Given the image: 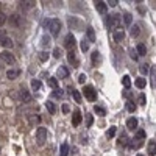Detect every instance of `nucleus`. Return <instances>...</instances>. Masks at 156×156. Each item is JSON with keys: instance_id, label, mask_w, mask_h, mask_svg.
Segmentation results:
<instances>
[{"instance_id": "obj_1", "label": "nucleus", "mask_w": 156, "mask_h": 156, "mask_svg": "<svg viewBox=\"0 0 156 156\" xmlns=\"http://www.w3.org/2000/svg\"><path fill=\"white\" fill-rule=\"evenodd\" d=\"M44 25L50 30L52 36H55V38H56V36L59 35V30H61V22H59L58 19H48V21L44 22Z\"/></svg>"}, {"instance_id": "obj_2", "label": "nucleus", "mask_w": 156, "mask_h": 156, "mask_svg": "<svg viewBox=\"0 0 156 156\" xmlns=\"http://www.w3.org/2000/svg\"><path fill=\"white\" fill-rule=\"evenodd\" d=\"M47 137H48L47 128L39 127L38 130H36V142H38V145H44L45 141H47Z\"/></svg>"}, {"instance_id": "obj_3", "label": "nucleus", "mask_w": 156, "mask_h": 156, "mask_svg": "<svg viewBox=\"0 0 156 156\" xmlns=\"http://www.w3.org/2000/svg\"><path fill=\"white\" fill-rule=\"evenodd\" d=\"M83 94H84V97L88 98L89 102H95V100H97V91H95L92 86H84Z\"/></svg>"}, {"instance_id": "obj_4", "label": "nucleus", "mask_w": 156, "mask_h": 156, "mask_svg": "<svg viewBox=\"0 0 156 156\" xmlns=\"http://www.w3.org/2000/svg\"><path fill=\"white\" fill-rule=\"evenodd\" d=\"M64 45L69 48V52H74L75 45H77V41H75V36L72 35V33H69V35L66 36V39H64Z\"/></svg>"}, {"instance_id": "obj_5", "label": "nucleus", "mask_w": 156, "mask_h": 156, "mask_svg": "<svg viewBox=\"0 0 156 156\" xmlns=\"http://www.w3.org/2000/svg\"><path fill=\"white\" fill-rule=\"evenodd\" d=\"M119 25H120V16H119V14H111V16H109V19H108V27H109V30L117 28Z\"/></svg>"}, {"instance_id": "obj_6", "label": "nucleus", "mask_w": 156, "mask_h": 156, "mask_svg": "<svg viewBox=\"0 0 156 156\" xmlns=\"http://www.w3.org/2000/svg\"><path fill=\"white\" fill-rule=\"evenodd\" d=\"M0 59H3L6 64H14V62H16V58L13 56V53H9V52H6V50L0 53Z\"/></svg>"}, {"instance_id": "obj_7", "label": "nucleus", "mask_w": 156, "mask_h": 156, "mask_svg": "<svg viewBox=\"0 0 156 156\" xmlns=\"http://www.w3.org/2000/svg\"><path fill=\"white\" fill-rule=\"evenodd\" d=\"M19 95H21V100L24 102V103H30V102H31V94H30V92L27 91L25 88H21Z\"/></svg>"}, {"instance_id": "obj_8", "label": "nucleus", "mask_w": 156, "mask_h": 156, "mask_svg": "<svg viewBox=\"0 0 156 156\" xmlns=\"http://www.w3.org/2000/svg\"><path fill=\"white\" fill-rule=\"evenodd\" d=\"M95 8H97V11L100 13V14H105L106 11H108V3L106 2H95Z\"/></svg>"}, {"instance_id": "obj_9", "label": "nucleus", "mask_w": 156, "mask_h": 156, "mask_svg": "<svg viewBox=\"0 0 156 156\" xmlns=\"http://www.w3.org/2000/svg\"><path fill=\"white\" fill-rule=\"evenodd\" d=\"M0 45L5 48H11L13 47V39L8 38V36H3V38H0Z\"/></svg>"}, {"instance_id": "obj_10", "label": "nucleus", "mask_w": 156, "mask_h": 156, "mask_svg": "<svg viewBox=\"0 0 156 156\" xmlns=\"http://www.w3.org/2000/svg\"><path fill=\"white\" fill-rule=\"evenodd\" d=\"M72 123H74V127H78L80 123H81V112L78 111H74V116H72Z\"/></svg>"}, {"instance_id": "obj_11", "label": "nucleus", "mask_w": 156, "mask_h": 156, "mask_svg": "<svg viewBox=\"0 0 156 156\" xmlns=\"http://www.w3.org/2000/svg\"><path fill=\"white\" fill-rule=\"evenodd\" d=\"M19 75H21V70H19V69H9V70L6 72V77H8L9 80L19 78Z\"/></svg>"}, {"instance_id": "obj_12", "label": "nucleus", "mask_w": 156, "mask_h": 156, "mask_svg": "<svg viewBox=\"0 0 156 156\" xmlns=\"http://www.w3.org/2000/svg\"><path fill=\"white\" fill-rule=\"evenodd\" d=\"M69 92L72 94V97H74V100L77 102V103H81V94H80L78 91H75L72 86H69Z\"/></svg>"}, {"instance_id": "obj_13", "label": "nucleus", "mask_w": 156, "mask_h": 156, "mask_svg": "<svg viewBox=\"0 0 156 156\" xmlns=\"http://www.w3.org/2000/svg\"><path fill=\"white\" fill-rule=\"evenodd\" d=\"M150 81H151V88L156 89V66H151L150 69Z\"/></svg>"}, {"instance_id": "obj_14", "label": "nucleus", "mask_w": 156, "mask_h": 156, "mask_svg": "<svg viewBox=\"0 0 156 156\" xmlns=\"http://www.w3.org/2000/svg\"><path fill=\"white\" fill-rule=\"evenodd\" d=\"M56 75H58V78H59V80L67 78V77H69V70L64 67V66H61V67L58 69V72H56Z\"/></svg>"}, {"instance_id": "obj_15", "label": "nucleus", "mask_w": 156, "mask_h": 156, "mask_svg": "<svg viewBox=\"0 0 156 156\" xmlns=\"http://www.w3.org/2000/svg\"><path fill=\"white\" fill-rule=\"evenodd\" d=\"M86 36H88V42H95V33L92 27L86 28Z\"/></svg>"}, {"instance_id": "obj_16", "label": "nucleus", "mask_w": 156, "mask_h": 156, "mask_svg": "<svg viewBox=\"0 0 156 156\" xmlns=\"http://www.w3.org/2000/svg\"><path fill=\"white\" fill-rule=\"evenodd\" d=\"M67 59H69V62H70L74 67H78V59H77V56H75V52H69Z\"/></svg>"}, {"instance_id": "obj_17", "label": "nucleus", "mask_w": 156, "mask_h": 156, "mask_svg": "<svg viewBox=\"0 0 156 156\" xmlns=\"http://www.w3.org/2000/svg\"><path fill=\"white\" fill-rule=\"evenodd\" d=\"M136 127H137V119H136V117H130L127 120V128H128V130H136Z\"/></svg>"}, {"instance_id": "obj_18", "label": "nucleus", "mask_w": 156, "mask_h": 156, "mask_svg": "<svg viewBox=\"0 0 156 156\" xmlns=\"http://www.w3.org/2000/svg\"><path fill=\"white\" fill-rule=\"evenodd\" d=\"M148 156H156V142L155 141H150L148 142Z\"/></svg>"}, {"instance_id": "obj_19", "label": "nucleus", "mask_w": 156, "mask_h": 156, "mask_svg": "<svg viewBox=\"0 0 156 156\" xmlns=\"http://www.w3.org/2000/svg\"><path fill=\"white\" fill-rule=\"evenodd\" d=\"M123 38H125V31H123V30H119V31L114 33V41L116 42H122V41H123Z\"/></svg>"}, {"instance_id": "obj_20", "label": "nucleus", "mask_w": 156, "mask_h": 156, "mask_svg": "<svg viewBox=\"0 0 156 156\" xmlns=\"http://www.w3.org/2000/svg\"><path fill=\"white\" fill-rule=\"evenodd\" d=\"M35 5H36V3L33 2V0H25V2H21V6H22V8H25V9L35 8Z\"/></svg>"}, {"instance_id": "obj_21", "label": "nucleus", "mask_w": 156, "mask_h": 156, "mask_svg": "<svg viewBox=\"0 0 156 156\" xmlns=\"http://www.w3.org/2000/svg\"><path fill=\"white\" fill-rule=\"evenodd\" d=\"M69 25L75 27V30H81V22L77 21V19H69Z\"/></svg>"}, {"instance_id": "obj_22", "label": "nucleus", "mask_w": 156, "mask_h": 156, "mask_svg": "<svg viewBox=\"0 0 156 156\" xmlns=\"http://www.w3.org/2000/svg\"><path fill=\"white\" fill-rule=\"evenodd\" d=\"M139 35H141V27H139V25H133L131 27V36H133V38H137Z\"/></svg>"}, {"instance_id": "obj_23", "label": "nucleus", "mask_w": 156, "mask_h": 156, "mask_svg": "<svg viewBox=\"0 0 156 156\" xmlns=\"http://www.w3.org/2000/svg\"><path fill=\"white\" fill-rule=\"evenodd\" d=\"M45 108H47V111L50 112V114H55L56 112V106L53 102H47V103H45Z\"/></svg>"}, {"instance_id": "obj_24", "label": "nucleus", "mask_w": 156, "mask_h": 156, "mask_svg": "<svg viewBox=\"0 0 156 156\" xmlns=\"http://www.w3.org/2000/svg\"><path fill=\"white\" fill-rule=\"evenodd\" d=\"M136 53H137V55H147V48H145V45L144 44H137Z\"/></svg>"}, {"instance_id": "obj_25", "label": "nucleus", "mask_w": 156, "mask_h": 156, "mask_svg": "<svg viewBox=\"0 0 156 156\" xmlns=\"http://www.w3.org/2000/svg\"><path fill=\"white\" fill-rule=\"evenodd\" d=\"M128 145H130L131 148H139L142 145V141H141V139H131V142Z\"/></svg>"}, {"instance_id": "obj_26", "label": "nucleus", "mask_w": 156, "mask_h": 156, "mask_svg": "<svg viewBox=\"0 0 156 156\" xmlns=\"http://www.w3.org/2000/svg\"><path fill=\"white\" fill-rule=\"evenodd\" d=\"M67 155H69V145L64 142L61 145V150H59V156H67Z\"/></svg>"}, {"instance_id": "obj_27", "label": "nucleus", "mask_w": 156, "mask_h": 156, "mask_svg": "<svg viewBox=\"0 0 156 156\" xmlns=\"http://www.w3.org/2000/svg\"><path fill=\"white\" fill-rule=\"evenodd\" d=\"M122 84H123L125 88L128 89V88L131 86V78L128 77V75H123V77H122Z\"/></svg>"}, {"instance_id": "obj_28", "label": "nucleus", "mask_w": 156, "mask_h": 156, "mask_svg": "<svg viewBox=\"0 0 156 156\" xmlns=\"http://www.w3.org/2000/svg\"><path fill=\"white\" fill-rule=\"evenodd\" d=\"M134 84L137 86L139 89H144V88H145V84H147V81H145V78H137Z\"/></svg>"}, {"instance_id": "obj_29", "label": "nucleus", "mask_w": 156, "mask_h": 156, "mask_svg": "<svg viewBox=\"0 0 156 156\" xmlns=\"http://www.w3.org/2000/svg\"><path fill=\"white\" fill-rule=\"evenodd\" d=\"M123 22H125V25H131L133 16L130 14V13H125V14H123Z\"/></svg>"}, {"instance_id": "obj_30", "label": "nucleus", "mask_w": 156, "mask_h": 156, "mask_svg": "<svg viewBox=\"0 0 156 156\" xmlns=\"http://www.w3.org/2000/svg\"><path fill=\"white\" fill-rule=\"evenodd\" d=\"M41 81H39V80H33L31 81V89L33 91H39V89H41Z\"/></svg>"}, {"instance_id": "obj_31", "label": "nucleus", "mask_w": 156, "mask_h": 156, "mask_svg": "<svg viewBox=\"0 0 156 156\" xmlns=\"http://www.w3.org/2000/svg\"><path fill=\"white\" fill-rule=\"evenodd\" d=\"M94 111L97 112L98 116H106V109L102 108V106H97V105H95V106H94Z\"/></svg>"}, {"instance_id": "obj_32", "label": "nucleus", "mask_w": 156, "mask_h": 156, "mask_svg": "<svg viewBox=\"0 0 156 156\" xmlns=\"http://www.w3.org/2000/svg\"><path fill=\"white\" fill-rule=\"evenodd\" d=\"M139 70H141L142 75H147L148 72H150V66H148V64H142L141 67H139Z\"/></svg>"}, {"instance_id": "obj_33", "label": "nucleus", "mask_w": 156, "mask_h": 156, "mask_svg": "<svg viewBox=\"0 0 156 156\" xmlns=\"http://www.w3.org/2000/svg\"><path fill=\"white\" fill-rule=\"evenodd\" d=\"M48 86H50V88H53V89H58V80L56 78H48Z\"/></svg>"}, {"instance_id": "obj_34", "label": "nucleus", "mask_w": 156, "mask_h": 156, "mask_svg": "<svg viewBox=\"0 0 156 156\" xmlns=\"http://www.w3.org/2000/svg\"><path fill=\"white\" fill-rule=\"evenodd\" d=\"M19 17H21V16H17V14H14V16L11 17V22H13L16 27H21V25H22V22L19 21Z\"/></svg>"}, {"instance_id": "obj_35", "label": "nucleus", "mask_w": 156, "mask_h": 156, "mask_svg": "<svg viewBox=\"0 0 156 156\" xmlns=\"http://www.w3.org/2000/svg\"><path fill=\"white\" fill-rule=\"evenodd\" d=\"M80 47H81L83 52H88V50H89V42H88V39H83V41H81V45H80Z\"/></svg>"}, {"instance_id": "obj_36", "label": "nucleus", "mask_w": 156, "mask_h": 156, "mask_svg": "<svg viewBox=\"0 0 156 156\" xmlns=\"http://www.w3.org/2000/svg\"><path fill=\"white\" fill-rule=\"evenodd\" d=\"M114 134H116V127H109V130L106 131V137H114Z\"/></svg>"}, {"instance_id": "obj_37", "label": "nucleus", "mask_w": 156, "mask_h": 156, "mask_svg": "<svg viewBox=\"0 0 156 156\" xmlns=\"http://www.w3.org/2000/svg\"><path fill=\"white\" fill-rule=\"evenodd\" d=\"M98 59H100V53H98L97 50L95 52H92V62H94V64H97V61Z\"/></svg>"}, {"instance_id": "obj_38", "label": "nucleus", "mask_w": 156, "mask_h": 156, "mask_svg": "<svg viewBox=\"0 0 156 156\" xmlns=\"http://www.w3.org/2000/svg\"><path fill=\"white\" fill-rule=\"evenodd\" d=\"M92 122H94V117L88 114V116H86V127L91 128V127H92Z\"/></svg>"}, {"instance_id": "obj_39", "label": "nucleus", "mask_w": 156, "mask_h": 156, "mask_svg": "<svg viewBox=\"0 0 156 156\" xmlns=\"http://www.w3.org/2000/svg\"><path fill=\"white\" fill-rule=\"evenodd\" d=\"M127 109H128L130 112H134V111H136V105H134V103H133V102L130 100V102L127 103Z\"/></svg>"}, {"instance_id": "obj_40", "label": "nucleus", "mask_w": 156, "mask_h": 156, "mask_svg": "<svg viewBox=\"0 0 156 156\" xmlns=\"http://www.w3.org/2000/svg\"><path fill=\"white\" fill-rule=\"evenodd\" d=\"M61 48L59 47H56V48H53V56H55V58H61Z\"/></svg>"}, {"instance_id": "obj_41", "label": "nucleus", "mask_w": 156, "mask_h": 156, "mask_svg": "<svg viewBox=\"0 0 156 156\" xmlns=\"http://www.w3.org/2000/svg\"><path fill=\"white\" fill-rule=\"evenodd\" d=\"M39 59H41V61H47V59H48V53L47 52H41V53H39Z\"/></svg>"}, {"instance_id": "obj_42", "label": "nucleus", "mask_w": 156, "mask_h": 156, "mask_svg": "<svg viewBox=\"0 0 156 156\" xmlns=\"http://www.w3.org/2000/svg\"><path fill=\"white\" fill-rule=\"evenodd\" d=\"M144 137H145V131L144 130H139L137 133H136V139H141V141H142Z\"/></svg>"}, {"instance_id": "obj_43", "label": "nucleus", "mask_w": 156, "mask_h": 156, "mask_svg": "<svg viewBox=\"0 0 156 156\" xmlns=\"http://www.w3.org/2000/svg\"><path fill=\"white\" fill-rule=\"evenodd\" d=\"M120 144H122V145H127V144H128V137H127V134H122V136H120Z\"/></svg>"}, {"instance_id": "obj_44", "label": "nucleus", "mask_w": 156, "mask_h": 156, "mask_svg": "<svg viewBox=\"0 0 156 156\" xmlns=\"http://www.w3.org/2000/svg\"><path fill=\"white\" fill-rule=\"evenodd\" d=\"M53 97H62V91L61 89H55V92H53Z\"/></svg>"}, {"instance_id": "obj_45", "label": "nucleus", "mask_w": 156, "mask_h": 156, "mask_svg": "<svg viewBox=\"0 0 156 156\" xmlns=\"http://www.w3.org/2000/svg\"><path fill=\"white\" fill-rule=\"evenodd\" d=\"M48 42H50V38L48 36H42V45H48Z\"/></svg>"}, {"instance_id": "obj_46", "label": "nucleus", "mask_w": 156, "mask_h": 156, "mask_svg": "<svg viewBox=\"0 0 156 156\" xmlns=\"http://www.w3.org/2000/svg\"><path fill=\"white\" fill-rule=\"evenodd\" d=\"M5 22H6V16L3 14V13H0V27L5 24Z\"/></svg>"}, {"instance_id": "obj_47", "label": "nucleus", "mask_w": 156, "mask_h": 156, "mask_svg": "<svg viewBox=\"0 0 156 156\" xmlns=\"http://www.w3.org/2000/svg\"><path fill=\"white\" fill-rule=\"evenodd\" d=\"M145 102H147V100H145V95L141 94V95H139V103H141V105H145Z\"/></svg>"}, {"instance_id": "obj_48", "label": "nucleus", "mask_w": 156, "mask_h": 156, "mask_svg": "<svg viewBox=\"0 0 156 156\" xmlns=\"http://www.w3.org/2000/svg\"><path fill=\"white\" fill-rule=\"evenodd\" d=\"M84 81H86V75H84V74H81V75L78 77V83H81V84H83Z\"/></svg>"}, {"instance_id": "obj_49", "label": "nucleus", "mask_w": 156, "mask_h": 156, "mask_svg": "<svg viewBox=\"0 0 156 156\" xmlns=\"http://www.w3.org/2000/svg\"><path fill=\"white\" fill-rule=\"evenodd\" d=\"M130 56L136 61V59H137V53H136V50H130Z\"/></svg>"}, {"instance_id": "obj_50", "label": "nucleus", "mask_w": 156, "mask_h": 156, "mask_svg": "<svg viewBox=\"0 0 156 156\" xmlns=\"http://www.w3.org/2000/svg\"><path fill=\"white\" fill-rule=\"evenodd\" d=\"M69 111H70V108H69V105H62V112H64V114H67Z\"/></svg>"}, {"instance_id": "obj_51", "label": "nucleus", "mask_w": 156, "mask_h": 156, "mask_svg": "<svg viewBox=\"0 0 156 156\" xmlns=\"http://www.w3.org/2000/svg\"><path fill=\"white\" fill-rule=\"evenodd\" d=\"M108 3H109V6H112V8H114V6H117L119 2H117V0H109Z\"/></svg>"}, {"instance_id": "obj_52", "label": "nucleus", "mask_w": 156, "mask_h": 156, "mask_svg": "<svg viewBox=\"0 0 156 156\" xmlns=\"http://www.w3.org/2000/svg\"><path fill=\"white\" fill-rule=\"evenodd\" d=\"M130 95H131V92H128V91L123 92V97H130Z\"/></svg>"}, {"instance_id": "obj_53", "label": "nucleus", "mask_w": 156, "mask_h": 156, "mask_svg": "<svg viewBox=\"0 0 156 156\" xmlns=\"http://www.w3.org/2000/svg\"><path fill=\"white\" fill-rule=\"evenodd\" d=\"M3 36H6L5 31H3V30H0V38H3Z\"/></svg>"}, {"instance_id": "obj_54", "label": "nucleus", "mask_w": 156, "mask_h": 156, "mask_svg": "<svg viewBox=\"0 0 156 156\" xmlns=\"http://www.w3.org/2000/svg\"><path fill=\"white\" fill-rule=\"evenodd\" d=\"M137 156H144V155H142V153H139V155H137Z\"/></svg>"}]
</instances>
